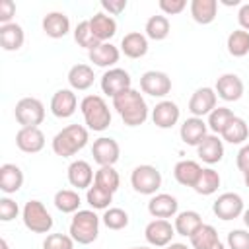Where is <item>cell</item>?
<instances>
[{
    "mask_svg": "<svg viewBox=\"0 0 249 249\" xmlns=\"http://www.w3.org/2000/svg\"><path fill=\"white\" fill-rule=\"evenodd\" d=\"M113 109L119 113V117L126 126H140L148 121V115H150L146 99L138 89H132V88L113 97Z\"/></svg>",
    "mask_w": 249,
    "mask_h": 249,
    "instance_id": "obj_1",
    "label": "cell"
},
{
    "mask_svg": "<svg viewBox=\"0 0 249 249\" xmlns=\"http://www.w3.org/2000/svg\"><path fill=\"white\" fill-rule=\"evenodd\" d=\"M89 140V134H88V128L82 126V124H68L64 126L62 130H58L51 142L53 146V152L60 158H70L74 154H78L80 150L86 148Z\"/></svg>",
    "mask_w": 249,
    "mask_h": 249,
    "instance_id": "obj_2",
    "label": "cell"
},
{
    "mask_svg": "<svg viewBox=\"0 0 249 249\" xmlns=\"http://www.w3.org/2000/svg\"><path fill=\"white\" fill-rule=\"evenodd\" d=\"M80 111L84 115V123L89 130L103 132L111 124V109L101 95H86L80 101Z\"/></svg>",
    "mask_w": 249,
    "mask_h": 249,
    "instance_id": "obj_3",
    "label": "cell"
},
{
    "mask_svg": "<svg viewBox=\"0 0 249 249\" xmlns=\"http://www.w3.org/2000/svg\"><path fill=\"white\" fill-rule=\"evenodd\" d=\"M99 224L101 218L95 214V210H78L72 216L68 233L78 245H89L99 235Z\"/></svg>",
    "mask_w": 249,
    "mask_h": 249,
    "instance_id": "obj_4",
    "label": "cell"
},
{
    "mask_svg": "<svg viewBox=\"0 0 249 249\" xmlns=\"http://www.w3.org/2000/svg\"><path fill=\"white\" fill-rule=\"evenodd\" d=\"M21 220H23V226L33 233H49L53 230V224H54L51 212L37 198H31L23 204Z\"/></svg>",
    "mask_w": 249,
    "mask_h": 249,
    "instance_id": "obj_5",
    "label": "cell"
},
{
    "mask_svg": "<svg viewBox=\"0 0 249 249\" xmlns=\"http://www.w3.org/2000/svg\"><path fill=\"white\" fill-rule=\"evenodd\" d=\"M130 185L136 193L154 196L161 187V173L158 171L156 165H150V163L136 165L130 173Z\"/></svg>",
    "mask_w": 249,
    "mask_h": 249,
    "instance_id": "obj_6",
    "label": "cell"
},
{
    "mask_svg": "<svg viewBox=\"0 0 249 249\" xmlns=\"http://www.w3.org/2000/svg\"><path fill=\"white\" fill-rule=\"evenodd\" d=\"M14 117L21 126H39L45 121V105L37 97H21L16 103Z\"/></svg>",
    "mask_w": 249,
    "mask_h": 249,
    "instance_id": "obj_7",
    "label": "cell"
},
{
    "mask_svg": "<svg viewBox=\"0 0 249 249\" xmlns=\"http://www.w3.org/2000/svg\"><path fill=\"white\" fill-rule=\"evenodd\" d=\"M99 86H101V91L113 99V97H117L119 93L130 89L132 78H130V74H128L124 68H117V66H115V68H109V70L103 72Z\"/></svg>",
    "mask_w": 249,
    "mask_h": 249,
    "instance_id": "obj_8",
    "label": "cell"
},
{
    "mask_svg": "<svg viewBox=\"0 0 249 249\" xmlns=\"http://www.w3.org/2000/svg\"><path fill=\"white\" fill-rule=\"evenodd\" d=\"M243 210H245V204L237 193H222L212 202V212L216 214V218H220L224 222L239 218L243 214Z\"/></svg>",
    "mask_w": 249,
    "mask_h": 249,
    "instance_id": "obj_9",
    "label": "cell"
},
{
    "mask_svg": "<svg viewBox=\"0 0 249 249\" xmlns=\"http://www.w3.org/2000/svg\"><path fill=\"white\" fill-rule=\"evenodd\" d=\"M173 235H175L173 224L163 218H154L152 222H148L144 230V237L152 247H167L169 243H173Z\"/></svg>",
    "mask_w": 249,
    "mask_h": 249,
    "instance_id": "obj_10",
    "label": "cell"
},
{
    "mask_svg": "<svg viewBox=\"0 0 249 249\" xmlns=\"http://www.w3.org/2000/svg\"><path fill=\"white\" fill-rule=\"evenodd\" d=\"M140 89L152 97H165L171 91V78L161 70H148L140 76Z\"/></svg>",
    "mask_w": 249,
    "mask_h": 249,
    "instance_id": "obj_11",
    "label": "cell"
},
{
    "mask_svg": "<svg viewBox=\"0 0 249 249\" xmlns=\"http://www.w3.org/2000/svg\"><path fill=\"white\" fill-rule=\"evenodd\" d=\"M91 156H93V161L99 167H103V165H115L119 161V156H121V146H119V142L115 138L101 136V138L93 140Z\"/></svg>",
    "mask_w": 249,
    "mask_h": 249,
    "instance_id": "obj_12",
    "label": "cell"
},
{
    "mask_svg": "<svg viewBox=\"0 0 249 249\" xmlns=\"http://www.w3.org/2000/svg\"><path fill=\"white\" fill-rule=\"evenodd\" d=\"M216 101H218V95H216L214 88H208V86L198 88V89H195V93L189 99V111L193 117H200V119L204 115L208 117L216 109Z\"/></svg>",
    "mask_w": 249,
    "mask_h": 249,
    "instance_id": "obj_13",
    "label": "cell"
},
{
    "mask_svg": "<svg viewBox=\"0 0 249 249\" xmlns=\"http://www.w3.org/2000/svg\"><path fill=\"white\" fill-rule=\"evenodd\" d=\"M243 89H245L243 80L237 74H231V72L222 74L216 80V86H214L216 95L220 99H224V101H237V99H241Z\"/></svg>",
    "mask_w": 249,
    "mask_h": 249,
    "instance_id": "obj_14",
    "label": "cell"
},
{
    "mask_svg": "<svg viewBox=\"0 0 249 249\" xmlns=\"http://www.w3.org/2000/svg\"><path fill=\"white\" fill-rule=\"evenodd\" d=\"M181 117V109L175 101L169 99H161L160 103H156V107L152 109V121L158 128H171L179 123Z\"/></svg>",
    "mask_w": 249,
    "mask_h": 249,
    "instance_id": "obj_15",
    "label": "cell"
},
{
    "mask_svg": "<svg viewBox=\"0 0 249 249\" xmlns=\"http://www.w3.org/2000/svg\"><path fill=\"white\" fill-rule=\"evenodd\" d=\"M76 109H78V97L74 89H66V88L58 89L51 97V113L56 119H68L76 113Z\"/></svg>",
    "mask_w": 249,
    "mask_h": 249,
    "instance_id": "obj_16",
    "label": "cell"
},
{
    "mask_svg": "<svg viewBox=\"0 0 249 249\" xmlns=\"http://www.w3.org/2000/svg\"><path fill=\"white\" fill-rule=\"evenodd\" d=\"M16 146L25 154H37L45 148V134L39 126H21L16 134Z\"/></svg>",
    "mask_w": 249,
    "mask_h": 249,
    "instance_id": "obj_17",
    "label": "cell"
},
{
    "mask_svg": "<svg viewBox=\"0 0 249 249\" xmlns=\"http://www.w3.org/2000/svg\"><path fill=\"white\" fill-rule=\"evenodd\" d=\"M68 183L74 187V189H89L93 185V179H95V173L91 169V165L86 161V160H74L70 165H68Z\"/></svg>",
    "mask_w": 249,
    "mask_h": 249,
    "instance_id": "obj_18",
    "label": "cell"
},
{
    "mask_svg": "<svg viewBox=\"0 0 249 249\" xmlns=\"http://www.w3.org/2000/svg\"><path fill=\"white\" fill-rule=\"evenodd\" d=\"M148 212L154 216V218H173L179 214V202L173 195H167V193H158L150 198L148 202Z\"/></svg>",
    "mask_w": 249,
    "mask_h": 249,
    "instance_id": "obj_19",
    "label": "cell"
},
{
    "mask_svg": "<svg viewBox=\"0 0 249 249\" xmlns=\"http://www.w3.org/2000/svg\"><path fill=\"white\" fill-rule=\"evenodd\" d=\"M208 134V124L204 123V119L200 117H189L183 121L181 128H179V136L187 146H198L202 142V138Z\"/></svg>",
    "mask_w": 249,
    "mask_h": 249,
    "instance_id": "obj_20",
    "label": "cell"
},
{
    "mask_svg": "<svg viewBox=\"0 0 249 249\" xmlns=\"http://www.w3.org/2000/svg\"><path fill=\"white\" fill-rule=\"evenodd\" d=\"M196 156L208 165H214V163L222 161V158H224V140L218 134H206L202 138V142L196 146Z\"/></svg>",
    "mask_w": 249,
    "mask_h": 249,
    "instance_id": "obj_21",
    "label": "cell"
},
{
    "mask_svg": "<svg viewBox=\"0 0 249 249\" xmlns=\"http://www.w3.org/2000/svg\"><path fill=\"white\" fill-rule=\"evenodd\" d=\"M88 58L89 62H93L99 68H115V64L121 58V51L119 47H115L113 43H99L95 49L88 51Z\"/></svg>",
    "mask_w": 249,
    "mask_h": 249,
    "instance_id": "obj_22",
    "label": "cell"
},
{
    "mask_svg": "<svg viewBox=\"0 0 249 249\" xmlns=\"http://www.w3.org/2000/svg\"><path fill=\"white\" fill-rule=\"evenodd\" d=\"M41 27H43V31H45L47 37H51V39H62L70 31V19H68V16L64 12H49L43 18Z\"/></svg>",
    "mask_w": 249,
    "mask_h": 249,
    "instance_id": "obj_23",
    "label": "cell"
},
{
    "mask_svg": "<svg viewBox=\"0 0 249 249\" xmlns=\"http://www.w3.org/2000/svg\"><path fill=\"white\" fill-rule=\"evenodd\" d=\"M89 27L95 35V39L99 43H109L111 37H115L117 33V21L113 16L105 14V12H97L89 18Z\"/></svg>",
    "mask_w": 249,
    "mask_h": 249,
    "instance_id": "obj_24",
    "label": "cell"
},
{
    "mask_svg": "<svg viewBox=\"0 0 249 249\" xmlns=\"http://www.w3.org/2000/svg\"><path fill=\"white\" fill-rule=\"evenodd\" d=\"M121 53L128 58H142L148 53V37L140 31H130L121 39Z\"/></svg>",
    "mask_w": 249,
    "mask_h": 249,
    "instance_id": "obj_25",
    "label": "cell"
},
{
    "mask_svg": "<svg viewBox=\"0 0 249 249\" xmlns=\"http://www.w3.org/2000/svg\"><path fill=\"white\" fill-rule=\"evenodd\" d=\"M200 171H202V167H200L198 161H195V160H181L173 167V177H175V181L179 185L193 189L196 185L198 177H200Z\"/></svg>",
    "mask_w": 249,
    "mask_h": 249,
    "instance_id": "obj_26",
    "label": "cell"
},
{
    "mask_svg": "<svg viewBox=\"0 0 249 249\" xmlns=\"http://www.w3.org/2000/svg\"><path fill=\"white\" fill-rule=\"evenodd\" d=\"M23 185V171L16 163L0 165V191L6 195H14Z\"/></svg>",
    "mask_w": 249,
    "mask_h": 249,
    "instance_id": "obj_27",
    "label": "cell"
},
{
    "mask_svg": "<svg viewBox=\"0 0 249 249\" xmlns=\"http://www.w3.org/2000/svg\"><path fill=\"white\" fill-rule=\"evenodd\" d=\"M23 41H25V33H23V27L19 23H6V25H0V47L8 53L12 51H19L23 47Z\"/></svg>",
    "mask_w": 249,
    "mask_h": 249,
    "instance_id": "obj_28",
    "label": "cell"
},
{
    "mask_svg": "<svg viewBox=\"0 0 249 249\" xmlns=\"http://www.w3.org/2000/svg\"><path fill=\"white\" fill-rule=\"evenodd\" d=\"M191 10V18L200 23V25H208L216 19L218 14V0H193L189 4Z\"/></svg>",
    "mask_w": 249,
    "mask_h": 249,
    "instance_id": "obj_29",
    "label": "cell"
},
{
    "mask_svg": "<svg viewBox=\"0 0 249 249\" xmlns=\"http://www.w3.org/2000/svg\"><path fill=\"white\" fill-rule=\"evenodd\" d=\"M93 68L89 64H74L68 70V84L70 89H78V91H86L93 86Z\"/></svg>",
    "mask_w": 249,
    "mask_h": 249,
    "instance_id": "obj_30",
    "label": "cell"
},
{
    "mask_svg": "<svg viewBox=\"0 0 249 249\" xmlns=\"http://www.w3.org/2000/svg\"><path fill=\"white\" fill-rule=\"evenodd\" d=\"M200 226H202V218L196 210H183L175 216V222H173L175 233L183 237H191Z\"/></svg>",
    "mask_w": 249,
    "mask_h": 249,
    "instance_id": "obj_31",
    "label": "cell"
},
{
    "mask_svg": "<svg viewBox=\"0 0 249 249\" xmlns=\"http://www.w3.org/2000/svg\"><path fill=\"white\" fill-rule=\"evenodd\" d=\"M54 208L62 214H76L80 210V204H82V198L78 195V191H72V189H60L54 193Z\"/></svg>",
    "mask_w": 249,
    "mask_h": 249,
    "instance_id": "obj_32",
    "label": "cell"
},
{
    "mask_svg": "<svg viewBox=\"0 0 249 249\" xmlns=\"http://www.w3.org/2000/svg\"><path fill=\"white\" fill-rule=\"evenodd\" d=\"M144 31H146L144 35L148 39H152V41H163L169 35V31H171V23H169L167 16H161V14L150 16L148 21H146V25H144Z\"/></svg>",
    "mask_w": 249,
    "mask_h": 249,
    "instance_id": "obj_33",
    "label": "cell"
},
{
    "mask_svg": "<svg viewBox=\"0 0 249 249\" xmlns=\"http://www.w3.org/2000/svg\"><path fill=\"white\" fill-rule=\"evenodd\" d=\"M220 183H222V179H220V173H218L216 169H212V167H202L200 177H198L196 185L193 187V191L198 193V195H202V196H208V195H214V193L218 191Z\"/></svg>",
    "mask_w": 249,
    "mask_h": 249,
    "instance_id": "obj_34",
    "label": "cell"
},
{
    "mask_svg": "<svg viewBox=\"0 0 249 249\" xmlns=\"http://www.w3.org/2000/svg\"><path fill=\"white\" fill-rule=\"evenodd\" d=\"M220 136L228 144H243L249 136V124L241 117H233V121L226 126V130Z\"/></svg>",
    "mask_w": 249,
    "mask_h": 249,
    "instance_id": "obj_35",
    "label": "cell"
},
{
    "mask_svg": "<svg viewBox=\"0 0 249 249\" xmlns=\"http://www.w3.org/2000/svg\"><path fill=\"white\" fill-rule=\"evenodd\" d=\"M189 239H191L193 249H210V247H214L220 241L216 228L210 226V224H202Z\"/></svg>",
    "mask_w": 249,
    "mask_h": 249,
    "instance_id": "obj_36",
    "label": "cell"
},
{
    "mask_svg": "<svg viewBox=\"0 0 249 249\" xmlns=\"http://www.w3.org/2000/svg\"><path fill=\"white\" fill-rule=\"evenodd\" d=\"M226 47H228V53L235 58L249 54V33L243 29H233L226 39Z\"/></svg>",
    "mask_w": 249,
    "mask_h": 249,
    "instance_id": "obj_37",
    "label": "cell"
},
{
    "mask_svg": "<svg viewBox=\"0 0 249 249\" xmlns=\"http://www.w3.org/2000/svg\"><path fill=\"white\" fill-rule=\"evenodd\" d=\"M93 183L109 193H117V189L121 187V177H119V171L113 167V165H103L95 171V179Z\"/></svg>",
    "mask_w": 249,
    "mask_h": 249,
    "instance_id": "obj_38",
    "label": "cell"
},
{
    "mask_svg": "<svg viewBox=\"0 0 249 249\" xmlns=\"http://www.w3.org/2000/svg\"><path fill=\"white\" fill-rule=\"evenodd\" d=\"M233 111L231 109H228V107H216L210 115H208V121H206V124H208V128L212 130V134H222L224 130H226V126L233 121Z\"/></svg>",
    "mask_w": 249,
    "mask_h": 249,
    "instance_id": "obj_39",
    "label": "cell"
},
{
    "mask_svg": "<svg viewBox=\"0 0 249 249\" xmlns=\"http://www.w3.org/2000/svg\"><path fill=\"white\" fill-rule=\"evenodd\" d=\"M86 202L91 206V210H107V208H111L109 204L113 202V193H109L93 183L86 191Z\"/></svg>",
    "mask_w": 249,
    "mask_h": 249,
    "instance_id": "obj_40",
    "label": "cell"
},
{
    "mask_svg": "<svg viewBox=\"0 0 249 249\" xmlns=\"http://www.w3.org/2000/svg\"><path fill=\"white\" fill-rule=\"evenodd\" d=\"M74 41H76L82 49H88V51H91V49H95V47L99 45V41L95 39L91 27H89V19H84V21H80V23L74 27Z\"/></svg>",
    "mask_w": 249,
    "mask_h": 249,
    "instance_id": "obj_41",
    "label": "cell"
},
{
    "mask_svg": "<svg viewBox=\"0 0 249 249\" xmlns=\"http://www.w3.org/2000/svg\"><path fill=\"white\" fill-rule=\"evenodd\" d=\"M101 222L105 224V228L109 230H124L128 226V214L123 210V208H117V206H111L103 212L101 216Z\"/></svg>",
    "mask_w": 249,
    "mask_h": 249,
    "instance_id": "obj_42",
    "label": "cell"
},
{
    "mask_svg": "<svg viewBox=\"0 0 249 249\" xmlns=\"http://www.w3.org/2000/svg\"><path fill=\"white\" fill-rule=\"evenodd\" d=\"M74 239L66 233H49L43 241V249H74Z\"/></svg>",
    "mask_w": 249,
    "mask_h": 249,
    "instance_id": "obj_43",
    "label": "cell"
},
{
    "mask_svg": "<svg viewBox=\"0 0 249 249\" xmlns=\"http://www.w3.org/2000/svg\"><path fill=\"white\" fill-rule=\"evenodd\" d=\"M228 249H249V230H231L226 239Z\"/></svg>",
    "mask_w": 249,
    "mask_h": 249,
    "instance_id": "obj_44",
    "label": "cell"
},
{
    "mask_svg": "<svg viewBox=\"0 0 249 249\" xmlns=\"http://www.w3.org/2000/svg\"><path fill=\"white\" fill-rule=\"evenodd\" d=\"M18 214H19L18 202L10 196H2L0 198V220L2 222H12L14 218H18Z\"/></svg>",
    "mask_w": 249,
    "mask_h": 249,
    "instance_id": "obj_45",
    "label": "cell"
},
{
    "mask_svg": "<svg viewBox=\"0 0 249 249\" xmlns=\"http://www.w3.org/2000/svg\"><path fill=\"white\" fill-rule=\"evenodd\" d=\"M158 6L165 16H177L187 8V0H160Z\"/></svg>",
    "mask_w": 249,
    "mask_h": 249,
    "instance_id": "obj_46",
    "label": "cell"
},
{
    "mask_svg": "<svg viewBox=\"0 0 249 249\" xmlns=\"http://www.w3.org/2000/svg\"><path fill=\"white\" fill-rule=\"evenodd\" d=\"M14 16H16V2L14 0H0V25L12 23Z\"/></svg>",
    "mask_w": 249,
    "mask_h": 249,
    "instance_id": "obj_47",
    "label": "cell"
},
{
    "mask_svg": "<svg viewBox=\"0 0 249 249\" xmlns=\"http://www.w3.org/2000/svg\"><path fill=\"white\" fill-rule=\"evenodd\" d=\"M128 2L126 0H101V8L109 12V16H119L126 10Z\"/></svg>",
    "mask_w": 249,
    "mask_h": 249,
    "instance_id": "obj_48",
    "label": "cell"
},
{
    "mask_svg": "<svg viewBox=\"0 0 249 249\" xmlns=\"http://www.w3.org/2000/svg\"><path fill=\"white\" fill-rule=\"evenodd\" d=\"M235 165H237V169H239L241 173L249 171V144H243V146L239 148V152H237V156H235Z\"/></svg>",
    "mask_w": 249,
    "mask_h": 249,
    "instance_id": "obj_49",
    "label": "cell"
},
{
    "mask_svg": "<svg viewBox=\"0 0 249 249\" xmlns=\"http://www.w3.org/2000/svg\"><path fill=\"white\" fill-rule=\"evenodd\" d=\"M237 23H239V27L243 31L249 33V2L239 6V10H237Z\"/></svg>",
    "mask_w": 249,
    "mask_h": 249,
    "instance_id": "obj_50",
    "label": "cell"
},
{
    "mask_svg": "<svg viewBox=\"0 0 249 249\" xmlns=\"http://www.w3.org/2000/svg\"><path fill=\"white\" fill-rule=\"evenodd\" d=\"M241 218H243V224H245V228L249 230V208H245V210H243Z\"/></svg>",
    "mask_w": 249,
    "mask_h": 249,
    "instance_id": "obj_51",
    "label": "cell"
},
{
    "mask_svg": "<svg viewBox=\"0 0 249 249\" xmlns=\"http://www.w3.org/2000/svg\"><path fill=\"white\" fill-rule=\"evenodd\" d=\"M165 249H189L185 243H169Z\"/></svg>",
    "mask_w": 249,
    "mask_h": 249,
    "instance_id": "obj_52",
    "label": "cell"
},
{
    "mask_svg": "<svg viewBox=\"0 0 249 249\" xmlns=\"http://www.w3.org/2000/svg\"><path fill=\"white\" fill-rule=\"evenodd\" d=\"M222 4H226V6H241L239 4V0H220Z\"/></svg>",
    "mask_w": 249,
    "mask_h": 249,
    "instance_id": "obj_53",
    "label": "cell"
},
{
    "mask_svg": "<svg viewBox=\"0 0 249 249\" xmlns=\"http://www.w3.org/2000/svg\"><path fill=\"white\" fill-rule=\"evenodd\" d=\"M210 249H228V247H226V245H224L222 241H218V243H216L214 247H210Z\"/></svg>",
    "mask_w": 249,
    "mask_h": 249,
    "instance_id": "obj_54",
    "label": "cell"
},
{
    "mask_svg": "<svg viewBox=\"0 0 249 249\" xmlns=\"http://www.w3.org/2000/svg\"><path fill=\"white\" fill-rule=\"evenodd\" d=\"M243 181H245V187L249 189V171H245V173H243Z\"/></svg>",
    "mask_w": 249,
    "mask_h": 249,
    "instance_id": "obj_55",
    "label": "cell"
},
{
    "mask_svg": "<svg viewBox=\"0 0 249 249\" xmlns=\"http://www.w3.org/2000/svg\"><path fill=\"white\" fill-rule=\"evenodd\" d=\"M0 247H2V249H10V247H8V241H6L4 237L0 239Z\"/></svg>",
    "mask_w": 249,
    "mask_h": 249,
    "instance_id": "obj_56",
    "label": "cell"
},
{
    "mask_svg": "<svg viewBox=\"0 0 249 249\" xmlns=\"http://www.w3.org/2000/svg\"><path fill=\"white\" fill-rule=\"evenodd\" d=\"M130 249H152V247H130Z\"/></svg>",
    "mask_w": 249,
    "mask_h": 249,
    "instance_id": "obj_57",
    "label": "cell"
}]
</instances>
